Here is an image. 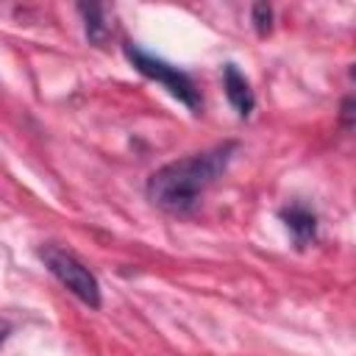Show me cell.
<instances>
[{
  "mask_svg": "<svg viewBox=\"0 0 356 356\" xmlns=\"http://www.w3.org/2000/svg\"><path fill=\"white\" fill-rule=\"evenodd\" d=\"M234 150L236 145L225 142L206 153H195L159 167L145 186L150 203L167 214H189L200 203L203 192L225 172Z\"/></svg>",
  "mask_w": 356,
  "mask_h": 356,
  "instance_id": "6da1fadb",
  "label": "cell"
},
{
  "mask_svg": "<svg viewBox=\"0 0 356 356\" xmlns=\"http://www.w3.org/2000/svg\"><path fill=\"white\" fill-rule=\"evenodd\" d=\"M122 53H125V58L134 64L136 72H142V75L150 78V81H159V83H161L175 100H181L192 114L200 111V95H197L192 78H189L184 70H178L175 64H170V61H164V58H159V56L142 50V47L134 44V42L122 44Z\"/></svg>",
  "mask_w": 356,
  "mask_h": 356,
  "instance_id": "7a4b0ae2",
  "label": "cell"
},
{
  "mask_svg": "<svg viewBox=\"0 0 356 356\" xmlns=\"http://www.w3.org/2000/svg\"><path fill=\"white\" fill-rule=\"evenodd\" d=\"M39 259L56 275V281L64 289H70L81 303H86L89 309L100 306V284H97L95 273L75 253H70V250H64L58 245H42L39 248Z\"/></svg>",
  "mask_w": 356,
  "mask_h": 356,
  "instance_id": "3957f363",
  "label": "cell"
},
{
  "mask_svg": "<svg viewBox=\"0 0 356 356\" xmlns=\"http://www.w3.org/2000/svg\"><path fill=\"white\" fill-rule=\"evenodd\" d=\"M278 217H281V222L286 225V231L292 234L295 248L303 250L309 242L317 239V214H314L309 206H303V203H289V206H284V209L278 211Z\"/></svg>",
  "mask_w": 356,
  "mask_h": 356,
  "instance_id": "277c9868",
  "label": "cell"
},
{
  "mask_svg": "<svg viewBox=\"0 0 356 356\" xmlns=\"http://www.w3.org/2000/svg\"><path fill=\"white\" fill-rule=\"evenodd\" d=\"M222 86H225V97L234 106V111L239 117H250L253 106H256V97H253V89H250L248 78L239 72L236 64H225L222 67Z\"/></svg>",
  "mask_w": 356,
  "mask_h": 356,
  "instance_id": "5b68a950",
  "label": "cell"
},
{
  "mask_svg": "<svg viewBox=\"0 0 356 356\" xmlns=\"http://www.w3.org/2000/svg\"><path fill=\"white\" fill-rule=\"evenodd\" d=\"M78 11H81V17H83V28H86V39L92 42V44H103L106 42V36H108V25H106V19H103V6H95V3H83V6H78Z\"/></svg>",
  "mask_w": 356,
  "mask_h": 356,
  "instance_id": "8992f818",
  "label": "cell"
},
{
  "mask_svg": "<svg viewBox=\"0 0 356 356\" xmlns=\"http://www.w3.org/2000/svg\"><path fill=\"white\" fill-rule=\"evenodd\" d=\"M250 17H253L256 33H259V36H267L270 28H273V8H270L267 3H256V6L250 8Z\"/></svg>",
  "mask_w": 356,
  "mask_h": 356,
  "instance_id": "52a82bcc",
  "label": "cell"
}]
</instances>
